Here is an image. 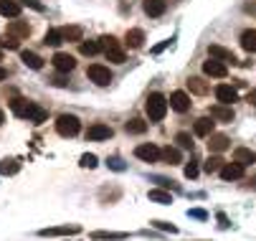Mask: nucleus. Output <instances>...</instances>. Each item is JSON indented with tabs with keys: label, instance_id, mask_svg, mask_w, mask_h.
Returning a JSON list of instances; mask_svg holds the SVG:
<instances>
[{
	"label": "nucleus",
	"instance_id": "obj_41",
	"mask_svg": "<svg viewBox=\"0 0 256 241\" xmlns=\"http://www.w3.org/2000/svg\"><path fill=\"white\" fill-rule=\"evenodd\" d=\"M109 165H112L114 170H124V165H122V162H120L117 158H114V160H109Z\"/></svg>",
	"mask_w": 256,
	"mask_h": 241
},
{
	"label": "nucleus",
	"instance_id": "obj_30",
	"mask_svg": "<svg viewBox=\"0 0 256 241\" xmlns=\"http://www.w3.org/2000/svg\"><path fill=\"white\" fill-rule=\"evenodd\" d=\"M226 162H224V158H218V155H213V158H208L206 160V165H203V170L206 173H218V170H221Z\"/></svg>",
	"mask_w": 256,
	"mask_h": 241
},
{
	"label": "nucleus",
	"instance_id": "obj_32",
	"mask_svg": "<svg viewBox=\"0 0 256 241\" xmlns=\"http://www.w3.org/2000/svg\"><path fill=\"white\" fill-rule=\"evenodd\" d=\"M10 110H13V114H16V117H26V110H28V99H20V96H16V99L10 102Z\"/></svg>",
	"mask_w": 256,
	"mask_h": 241
},
{
	"label": "nucleus",
	"instance_id": "obj_14",
	"mask_svg": "<svg viewBox=\"0 0 256 241\" xmlns=\"http://www.w3.org/2000/svg\"><path fill=\"white\" fill-rule=\"evenodd\" d=\"M228 137L226 134H208V150L210 152H224V150H228Z\"/></svg>",
	"mask_w": 256,
	"mask_h": 241
},
{
	"label": "nucleus",
	"instance_id": "obj_19",
	"mask_svg": "<svg viewBox=\"0 0 256 241\" xmlns=\"http://www.w3.org/2000/svg\"><path fill=\"white\" fill-rule=\"evenodd\" d=\"M208 54H210L213 58H218V61H224V64H226V61H231V64L236 61L234 51H228V48H224V46H216V44H213V46H208Z\"/></svg>",
	"mask_w": 256,
	"mask_h": 241
},
{
	"label": "nucleus",
	"instance_id": "obj_45",
	"mask_svg": "<svg viewBox=\"0 0 256 241\" xmlns=\"http://www.w3.org/2000/svg\"><path fill=\"white\" fill-rule=\"evenodd\" d=\"M3 120H6V114H3V110H0V124H3Z\"/></svg>",
	"mask_w": 256,
	"mask_h": 241
},
{
	"label": "nucleus",
	"instance_id": "obj_9",
	"mask_svg": "<svg viewBox=\"0 0 256 241\" xmlns=\"http://www.w3.org/2000/svg\"><path fill=\"white\" fill-rule=\"evenodd\" d=\"M218 173H221L224 180H238V178H244V165L234 160V162H226Z\"/></svg>",
	"mask_w": 256,
	"mask_h": 241
},
{
	"label": "nucleus",
	"instance_id": "obj_25",
	"mask_svg": "<svg viewBox=\"0 0 256 241\" xmlns=\"http://www.w3.org/2000/svg\"><path fill=\"white\" fill-rule=\"evenodd\" d=\"M241 46L248 51V54H256V30H244L241 33Z\"/></svg>",
	"mask_w": 256,
	"mask_h": 241
},
{
	"label": "nucleus",
	"instance_id": "obj_44",
	"mask_svg": "<svg viewBox=\"0 0 256 241\" xmlns=\"http://www.w3.org/2000/svg\"><path fill=\"white\" fill-rule=\"evenodd\" d=\"M3 79H8V72H6L3 66H0V82H3Z\"/></svg>",
	"mask_w": 256,
	"mask_h": 241
},
{
	"label": "nucleus",
	"instance_id": "obj_13",
	"mask_svg": "<svg viewBox=\"0 0 256 241\" xmlns=\"http://www.w3.org/2000/svg\"><path fill=\"white\" fill-rule=\"evenodd\" d=\"M46 117H48V112H46L44 107H38V104H33V102H28V110H26V120H28V122L41 124V122H46Z\"/></svg>",
	"mask_w": 256,
	"mask_h": 241
},
{
	"label": "nucleus",
	"instance_id": "obj_42",
	"mask_svg": "<svg viewBox=\"0 0 256 241\" xmlns=\"http://www.w3.org/2000/svg\"><path fill=\"white\" fill-rule=\"evenodd\" d=\"M246 99H248V102H251V104H254V107H256V89H251V92H248V96H246Z\"/></svg>",
	"mask_w": 256,
	"mask_h": 241
},
{
	"label": "nucleus",
	"instance_id": "obj_34",
	"mask_svg": "<svg viewBox=\"0 0 256 241\" xmlns=\"http://www.w3.org/2000/svg\"><path fill=\"white\" fill-rule=\"evenodd\" d=\"M20 46V41L16 38V36H10V33H3V36H0V48H18Z\"/></svg>",
	"mask_w": 256,
	"mask_h": 241
},
{
	"label": "nucleus",
	"instance_id": "obj_46",
	"mask_svg": "<svg viewBox=\"0 0 256 241\" xmlns=\"http://www.w3.org/2000/svg\"><path fill=\"white\" fill-rule=\"evenodd\" d=\"M0 58H3V48H0Z\"/></svg>",
	"mask_w": 256,
	"mask_h": 241
},
{
	"label": "nucleus",
	"instance_id": "obj_36",
	"mask_svg": "<svg viewBox=\"0 0 256 241\" xmlns=\"http://www.w3.org/2000/svg\"><path fill=\"white\" fill-rule=\"evenodd\" d=\"M150 200H155V203H162V206L172 203L170 193H165V190H150Z\"/></svg>",
	"mask_w": 256,
	"mask_h": 241
},
{
	"label": "nucleus",
	"instance_id": "obj_33",
	"mask_svg": "<svg viewBox=\"0 0 256 241\" xmlns=\"http://www.w3.org/2000/svg\"><path fill=\"white\" fill-rule=\"evenodd\" d=\"M175 142H178L182 150H193V137H190L188 132H178V134H175Z\"/></svg>",
	"mask_w": 256,
	"mask_h": 241
},
{
	"label": "nucleus",
	"instance_id": "obj_17",
	"mask_svg": "<svg viewBox=\"0 0 256 241\" xmlns=\"http://www.w3.org/2000/svg\"><path fill=\"white\" fill-rule=\"evenodd\" d=\"M61 38L64 41H71V44H74V41H84V30L79 28V26H64L61 28Z\"/></svg>",
	"mask_w": 256,
	"mask_h": 241
},
{
	"label": "nucleus",
	"instance_id": "obj_22",
	"mask_svg": "<svg viewBox=\"0 0 256 241\" xmlns=\"http://www.w3.org/2000/svg\"><path fill=\"white\" fill-rule=\"evenodd\" d=\"M124 44H127L130 48H142V44H144V33H142L140 28H132V30H127Z\"/></svg>",
	"mask_w": 256,
	"mask_h": 241
},
{
	"label": "nucleus",
	"instance_id": "obj_21",
	"mask_svg": "<svg viewBox=\"0 0 256 241\" xmlns=\"http://www.w3.org/2000/svg\"><path fill=\"white\" fill-rule=\"evenodd\" d=\"M234 160H236V162H241L244 168H246V165H254V162H256V150H248V148H238V150L234 152Z\"/></svg>",
	"mask_w": 256,
	"mask_h": 241
},
{
	"label": "nucleus",
	"instance_id": "obj_27",
	"mask_svg": "<svg viewBox=\"0 0 256 241\" xmlns=\"http://www.w3.org/2000/svg\"><path fill=\"white\" fill-rule=\"evenodd\" d=\"M124 130H127V132H132V134H142L144 130H148V122L140 120V117H134V120H130V122L124 124Z\"/></svg>",
	"mask_w": 256,
	"mask_h": 241
},
{
	"label": "nucleus",
	"instance_id": "obj_26",
	"mask_svg": "<svg viewBox=\"0 0 256 241\" xmlns=\"http://www.w3.org/2000/svg\"><path fill=\"white\" fill-rule=\"evenodd\" d=\"M160 158H162V160H165L168 165H178V162H180V150H178V148H170V145H168L165 150H160Z\"/></svg>",
	"mask_w": 256,
	"mask_h": 241
},
{
	"label": "nucleus",
	"instance_id": "obj_8",
	"mask_svg": "<svg viewBox=\"0 0 256 241\" xmlns=\"http://www.w3.org/2000/svg\"><path fill=\"white\" fill-rule=\"evenodd\" d=\"M134 155L140 158V160H144V162H158L160 160V148H155V145H137L134 148Z\"/></svg>",
	"mask_w": 256,
	"mask_h": 241
},
{
	"label": "nucleus",
	"instance_id": "obj_20",
	"mask_svg": "<svg viewBox=\"0 0 256 241\" xmlns=\"http://www.w3.org/2000/svg\"><path fill=\"white\" fill-rule=\"evenodd\" d=\"M213 117H200V120H196V134L198 137H208V134H213Z\"/></svg>",
	"mask_w": 256,
	"mask_h": 241
},
{
	"label": "nucleus",
	"instance_id": "obj_5",
	"mask_svg": "<svg viewBox=\"0 0 256 241\" xmlns=\"http://www.w3.org/2000/svg\"><path fill=\"white\" fill-rule=\"evenodd\" d=\"M203 74H208V76H216V79H224L226 74H228V66L224 64V61H218V58H208V61H203Z\"/></svg>",
	"mask_w": 256,
	"mask_h": 241
},
{
	"label": "nucleus",
	"instance_id": "obj_39",
	"mask_svg": "<svg viewBox=\"0 0 256 241\" xmlns=\"http://www.w3.org/2000/svg\"><path fill=\"white\" fill-rule=\"evenodd\" d=\"M186 178H198V165L196 162L186 165Z\"/></svg>",
	"mask_w": 256,
	"mask_h": 241
},
{
	"label": "nucleus",
	"instance_id": "obj_40",
	"mask_svg": "<svg viewBox=\"0 0 256 241\" xmlns=\"http://www.w3.org/2000/svg\"><path fill=\"white\" fill-rule=\"evenodd\" d=\"M26 6H30V8H36V10H44V6L38 3V0H26Z\"/></svg>",
	"mask_w": 256,
	"mask_h": 241
},
{
	"label": "nucleus",
	"instance_id": "obj_7",
	"mask_svg": "<svg viewBox=\"0 0 256 241\" xmlns=\"http://www.w3.org/2000/svg\"><path fill=\"white\" fill-rule=\"evenodd\" d=\"M114 132H112V127L109 124H102V122H96V124H92L89 130H86V140H94V142H99V140H109Z\"/></svg>",
	"mask_w": 256,
	"mask_h": 241
},
{
	"label": "nucleus",
	"instance_id": "obj_28",
	"mask_svg": "<svg viewBox=\"0 0 256 241\" xmlns=\"http://www.w3.org/2000/svg\"><path fill=\"white\" fill-rule=\"evenodd\" d=\"M18 170H20L18 160H3V162H0V176H16Z\"/></svg>",
	"mask_w": 256,
	"mask_h": 241
},
{
	"label": "nucleus",
	"instance_id": "obj_15",
	"mask_svg": "<svg viewBox=\"0 0 256 241\" xmlns=\"http://www.w3.org/2000/svg\"><path fill=\"white\" fill-rule=\"evenodd\" d=\"M142 8H144V13H148L150 18H158V16H162V13H165L168 3H165V0H144Z\"/></svg>",
	"mask_w": 256,
	"mask_h": 241
},
{
	"label": "nucleus",
	"instance_id": "obj_38",
	"mask_svg": "<svg viewBox=\"0 0 256 241\" xmlns=\"http://www.w3.org/2000/svg\"><path fill=\"white\" fill-rule=\"evenodd\" d=\"M127 234H106V231H96L94 238H124Z\"/></svg>",
	"mask_w": 256,
	"mask_h": 241
},
{
	"label": "nucleus",
	"instance_id": "obj_37",
	"mask_svg": "<svg viewBox=\"0 0 256 241\" xmlns=\"http://www.w3.org/2000/svg\"><path fill=\"white\" fill-rule=\"evenodd\" d=\"M99 165V160H96V155H92V152H86V155H82V168H96Z\"/></svg>",
	"mask_w": 256,
	"mask_h": 241
},
{
	"label": "nucleus",
	"instance_id": "obj_31",
	"mask_svg": "<svg viewBox=\"0 0 256 241\" xmlns=\"http://www.w3.org/2000/svg\"><path fill=\"white\" fill-rule=\"evenodd\" d=\"M79 51H82L84 56H96V54L102 51V46H99V41H82V44H79Z\"/></svg>",
	"mask_w": 256,
	"mask_h": 241
},
{
	"label": "nucleus",
	"instance_id": "obj_3",
	"mask_svg": "<svg viewBox=\"0 0 256 241\" xmlns=\"http://www.w3.org/2000/svg\"><path fill=\"white\" fill-rule=\"evenodd\" d=\"M79 130H82V122H79V117H74V114H61V117L56 120V132H58L61 137H76Z\"/></svg>",
	"mask_w": 256,
	"mask_h": 241
},
{
	"label": "nucleus",
	"instance_id": "obj_23",
	"mask_svg": "<svg viewBox=\"0 0 256 241\" xmlns=\"http://www.w3.org/2000/svg\"><path fill=\"white\" fill-rule=\"evenodd\" d=\"M20 61H23L26 66L36 68V72H38V68H44V58L36 54V51H23V54H20Z\"/></svg>",
	"mask_w": 256,
	"mask_h": 241
},
{
	"label": "nucleus",
	"instance_id": "obj_12",
	"mask_svg": "<svg viewBox=\"0 0 256 241\" xmlns=\"http://www.w3.org/2000/svg\"><path fill=\"white\" fill-rule=\"evenodd\" d=\"M210 117L218 122H234V107L231 104H216V107H210Z\"/></svg>",
	"mask_w": 256,
	"mask_h": 241
},
{
	"label": "nucleus",
	"instance_id": "obj_10",
	"mask_svg": "<svg viewBox=\"0 0 256 241\" xmlns=\"http://www.w3.org/2000/svg\"><path fill=\"white\" fill-rule=\"evenodd\" d=\"M216 99L221 102V104H234V102L238 99V94H236V89L228 86V84H218V86H216Z\"/></svg>",
	"mask_w": 256,
	"mask_h": 241
},
{
	"label": "nucleus",
	"instance_id": "obj_1",
	"mask_svg": "<svg viewBox=\"0 0 256 241\" xmlns=\"http://www.w3.org/2000/svg\"><path fill=\"white\" fill-rule=\"evenodd\" d=\"M168 107H170V102L160 94V92H152L148 96V102H144V112H148L150 122H160L165 114H168Z\"/></svg>",
	"mask_w": 256,
	"mask_h": 241
},
{
	"label": "nucleus",
	"instance_id": "obj_35",
	"mask_svg": "<svg viewBox=\"0 0 256 241\" xmlns=\"http://www.w3.org/2000/svg\"><path fill=\"white\" fill-rule=\"evenodd\" d=\"M188 86H190L193 94H206V92H208V84H206L203 79H198V76H193V79L188 82Z\"/></svg>",
	"mask_w": 256,
	"mask_h": 241
},
{
	"label": "nucleus",
	"instance_id": "obj_16",
	"mask_svg": "<svg viewBox=\"0 0 256 241\" xmlns=\"http://www.w3.org/2000/svg\"><path fill=\"white\" fill-rule=\"evenodd\" d=\"M8 33L20 41V38H28V36H30V26H28L26 20H13V23L8 26Z\"/></svg>",
	"mask_w": 256,
	"mask_h": 241
},
{
	"label": "nucleus",
	"instance_id": "obj_2",
	"mask_svg": "<svg viewBox=\"0 0 256 241\" xmlns=\"http://www.w3.org/2000/svg\"><path fill=\"white\" fill-rule=\"evenodd\" d=\"M99 46H102L106 61H112V64H124V61H127V56H124V51L120 48V41H117L114 36H102V38H99Z\"/></svg>",
	"mask_w": 256,
	"mask_h": 241
},
{
	"label": "nucleus",
	"instance_id": "obj_18",
	"mask_svg": "<svg viewBox=\"0 0 256 241\" xmlns=\"http://www.w3.org/2000/svg\"><path fill=\"white\" fill-rule=\"evenodd\" d=\"M0 16L18 18L20 16V3H16V0H0Z\"/></svg>",
	"mask_w": 256,
	"mask_h": 241
},
{
	"label": "nucleus",
	"instance_id": "obj_6",
	"mask_svg": "<svg viewBox=\"0 0 256 241\" xmlns=\"http://www.w3.org/2000/svg\"><path fill=\"white\" fill-rule=\"evenodd\" d=\"M54 66H56V72H61V74H68V72H74V68H76V58L74 56H71V54H56L54 58Z\"/></svg>",
	"mask_w": 256,
	"mask_h": 241
},
{
	"label": "nucleus",
	"instance_id": "obj_4",
	"mask_svg": "<svg viewBox=\"0 0 256 241\" xmlns=\"http://www.w3.org/2000/svg\"><path fill=\"white\" fill-rule=\"evenodd\" d=\"M86 76L94 84H99V86H109V82H112V72H109V66H102V64H92Z\"/></svg>",
	"mask_w": 256,
	"mask_h": 241
},
{
	"label": "nucleus",
	"instance_id": "obj_43",
	"mask_svg": "<svg viewBox=\"0 0 256 241\" xmlns=\"http://www.w3.org/2000/svg\"><path fill=\"white\" fill-rule=\"evenodd\" d=\"M190 216H196V218H206V211H190Z\"/></svg>",
	"mask_w": 256,
	"mask_h": 241
},
{
	"label": "nucleus",
	"instance_id": "obj_11",
	"mask_svg": "<svg viewBox=\"0 0 256 241\" xmlns=\"http://www.w3.org/2000/svg\"><path fill=\"white\" fill-rule=\"evenodd\" d=\"M170 107L175 112H188L190 110V96L186 92H172L170 94Z\"/></svg>",
	"mask_w": 256,
	"mask_h": 241
},
{
	"label": "nucleus",
	"instance_id": "obj_29",
	"mask_svg": "<svg viewBox=\"0 0 256 241\" xmlns=\"http://www.w3.org/2000/svg\"><path fill=\"white\" fill-rule=\"evenodd\" d=\"M44 44H46V46H58V44H64V38H61V28H51V30H46Z\"/></svg>",
	"mask_w": 256,
	"mask_h": 241
},
{
	"label": "nucleus",
	"instance_id": "obj_24",
	"mask_svg": "<svg viewBox=\"0 0 256 241\" xmlns=\"http://www.w3.org/2000/svg\"><path fill=\"white\" fill-rule=\"evenodd\" d=\"M79 231H82V226L71 224V226H58V228H44L41 236H64V234H79Z\"/></svg>",
	"mask_w": 256,
	"mask_h": 241
}]
</instances>
